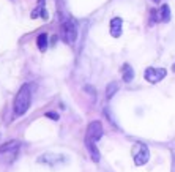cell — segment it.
Listing matches in <instances>:
<instances>
[{
	"label": "cell",
	"mask_w": 175,
	"mask_h": 172,
	"mask_svg": "<svg viewBox=\"0 0 175 172\" xmlns=\"http://www.w3.org/2000/svg\"><path fill=\"white\" fill-rule=\"evenodd\" d=\"M30 103H32V85L24 84L19 88L16 99H14V114L24 115L27 112V109L30 108Z\"/></svg>",
	"instance_id": "cell-1"
},
{
	"label": "cell",
	"mask_w": 175,
	"mask_h": 172,
	"mask_svg": "<svg viewBox=\"0 0 175 172\" xmlns=\"http://www.w3.org/2000/svg\"><path fill=\"white\" fill-rule=\"evenodd\" d=\"M21 144L18 141H10L3 145H0V163L3 164H11L19 155Z\"/></svg>",
	"instance_id": "cell-2"
},
{
	"label": "cell",
	"mask_w": 175,
	"mask_h": 172,
	"mask_svg": "<svg viewBox=\"0 0 175 172\" xmlns=\"http://www.w3.org/2000/svg\"><path fill=\"white\" fill-rule=\"evenodd\" d=\"M133 158H134V163L137 166H144L150 158V152H148V148H147V145H144V144H140V142L136 144L134 150H133Z\"/></svg>",
	"instance_id": "cell-3"
},
{
	"label": "cell",
	"mask_w": 175,
	"mask_h": 172,
	"mask_svg": "<svg viewBox=\"0 0 175 172\" xmlns=\"http://www.w3.org/2000/svg\"><path fill=\"white\" fill-rule=\"evenodd\" d=\"M62 36H63V40L69 44H73L76 41V38H78V30H76V25H74L73 21H65L62 24Z\"/></svg>",
	"instance_id": "cell-4"
},
{
	"label": "cell",
	"mask_w": 175,
	"mask_h": 172,
	"mask_svg": "<svg viewBox=\"0 0 175 172\" xmlns=\"http://www.w3.org/2000/svg\"><path fill=\"white\" fill-rule=\"evenodd\" d=\"M103 136V126H101V122H92L87 128V136H85V141H90V142H98Z\"/></svg>",
	"instance_id": "cell-5"
},
{
	"label": "cell",
	"mask_w": 175,
	"mask_h": 172,
	"mask_svg": "<svg viewBox=\"0 0 175 172\" xmlns=\"http://www.w3.org/2000/svg\"><path fill=\"white\" fill-rule=\"evenodd\" d=\"M166 74H167V71L164 70V68H153V66L147 68V70H145V73H144L145 79L148 81V82H151V84H156V82L162 81Z\"/></svg>",
	"instance_id": "cell-6"
},
{
	"label": "cell",
	"mask_w": 175,
	"mask_h": 172,
	"mask_svg": "<svg viewBox=\"0 0 175 172\" xmlns=\"http://www.w3.org/2000/svg\"><path fill=\"white\" fill-rule=\"evenodd\" d=\"M66 158L60 153H44L41 156H38V163L40 164H47V166H55L60 163H65Z\"/></svg>",
	"instance_id": "cell-7"
},
{
	"label": "cell",
	"mask_w": 175,
	"mask_h": 172,
	"mask_svg": "<svg viewBox=\"0 0 175 172\" xmlns=\"http://www.w3.org/2000/svg\"><path fill=\"white\" fill-rule=\"evenodd\" d=\"M122 24H123V21L120 18H114L111 21V35L114 38H118L122 35Z\"/></svg>",
	"instance_id": "cell-8"
},
{
	"label": "cell",
	"mask_w": 175,
	"mask_h": 172,
	"mask_svg": "<svg viewBox=\"0 0 175 172\" xmlns=\"http://www.w3.org/2000/svg\"><path fill=\"white\" fill-rule=\"evenodd\" d=\"M122 74H123V81H125V82H131V81H133L134 71H133V68H131V65L125 63V65L122 66Z\"/></svg>",
	"instance_id": "cell-9"
},
{
	"label": "cell",
	"mask_w": 175,
	"mask_h": 172,
	"mask_svg": "<svg viewBox=\"0 0 175 172\" xmlns=\"http://www.w3.org/2000/svg\"><path fill=\"white\" fill-rule=\"evenodd\" d=\"M85 145H87V148H89V152H90V155H92V159H93V161H100V152H98L95 142L85 141Z\"/></svg>",
	"instance_id": "cell-10"
},
{
	"label": "cell",
	"mask_w": 175,
	"mask_h": 172,
	"mask_svg": "<svg viewBox=\"0 0 175 172\" xmlns=\"http://www.w3.org/2000/svg\"><path fill=\"white\" fill-rule=\"evenodd\" d=\"M43 5H44V0H40L38 2V7L35 8V11L32 13V19H36L38 16H41V18H47V14H46V10H43Z\"/></svg>",
	"instance_id": "cell-11"
},
{
	"label": "cell",
	"mask_w": 175,
	"mask_h": 172,
	"mask_svg": "<svg viewBox=\"0 0 175 172\" xmlns=\"http://www.w3.org/2000/svg\"><path fill=\"white\" fill-rule=\"evenodd\" d=\"M159 14H161V21H164V22H167L171 19V8H169V5H162L159 10Z\"/></svg>",
	"instance_id": "cell-12"
},
{
	"label": "cell",
	"mask_w": 175,
	"mask_h": 172,
	"mask_svg": "<svg viewBox=\"0 0 175 172\" xmlns=\"http://www.w3.org/2000/svg\"><path fill=\"white\" fill-rule=\"evenodd\" d=\"M36 46H38V49H40V51H46V47H47V36L44 35V33L38 36Z\"/></svg>",
	"instance_id": "cell-13"
},
{
	"label": "cell",
	"mask_w": 175,
	"mask_h": 172,
	"mask_svg": "<svg viewBox=\"0 0 175 172\" xmlns=\"http://www.w3.org/2000/svg\"><path fill=\"white\" fill-rule=\"evenodd\" d=\"M117 90H118V84H117V82H111V84L107 85V90H106V98L111 99Z\"/></svg>",
	"instance_id": "cell-14"
},
{
	"label": "cell",
	"mask_w": 175,
	"mask_h": 172,
	"mask_svg": "<svg viewBox=\"0 0 175 172\" xmlns=\"http://www.w3.org/2000/svg\"><path fill=\"white\" fill-rule=\"evenodd\" d=\"M46 115H47V117H51V119H58V115L55 112H47Z\"/></svg>",
	"instance_id": "cell-15"
},
{
	"label": "cell",
	"mask_w": 175,
	"mask_h": 172,
	"mask_svg": "<svg viewBox=\"0 0 175 172\" xmlns=\"http://www.w3.org/2000/svg\"><path fill=\"white\" fill-rule=\"evenodd\" d=\"M153 2H155V3H158V2H159V0H153Z\"/></svg>",
	"instance_id": "cell-16"
},
{
	"label": "cell",
	"mask_w": 175,
	"mask_h": 172,
	"mask_svg": "<svg viewBox=\"0 0 175 172\" xmlns=\"http://www.w3.org/2000/svg\"><path fill=\"white\" fill-rule=\"evenodd\" d=\"M174 73H175V65H174Z\"/></svg>",
	"instance_id": "cell-17"
}]
</instances>
